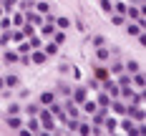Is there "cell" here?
<instances>
[{
  "label": "cell",
  "instance_id": "2e32d148",
  "mask_svg": "<svg viewBox=\"0 0 146 136\" xmlns=\"http://www.w3.org/2000/svg\"><path fill=\"white\" fill-rule=\"evenodd\" d=\"M50 101H56V93H53V91H45V93H40V98H38L40 106H48Z\"/></svg>",
  "mask_w": 146,
  "mask_h": 136
},
{
  "label": "cell",
  "instance_id": "5bb4252c",
  "mask_svg": "<svg viewBox=\"0 0 146 136\" xmlns=\"http://www.w3.org/2000/svg\"><path fill=\"white\" fill-rule=\"evenodd\" d=\"M25 40H28V45H30V50H33V48H40V45H43V38H40V35H38V33H33V35H28V38H25Z\"/></svg>",
  "mask_w": 146,
  "mask_h": 136
},
{
  "label": "cell",
  "instance_id": "cb8c5ba5",
  "mask_svg": "<svg viewBox=\"0 0 146 136\" xmlns=\"http://www.w3.org/2000/svg\"><path fill=\"white\" fill-rule=\"evenodd\" d=\"M40 108H43L40 103H30V106H25V113H28V116H38Z\"/></svg>",
  "mask_w": 146,
  "mask_h": 136
},
{
  "label": "cell",
  "instance_id": "60d3db41",
  "mask_svg": "<svg viewBox=\"0 0 146 136\" xmlns=\"http://www.w3.org/2000/svg\"><path fill=\"white\" fill-rule=\"evenodd\" d=\"M131 3H133V5H141V0H131Z\"/></svg>",
  "mask_w": 146,
  "mask_h": 136
},
{
  "label": "cell",
  "instance_id": "277c9868",
  "mask_svg": "<svg viewBox=\"0 0 146 136\" xmlns=\"http://www.w3.org/2000/svg\"><path fill=\"white\" fill-rule=\"evenodd\" d=\"M86 98H88V88H86V86H78V88L71 91V101H73L76 106H81Z\"/></svg>",
  "mask_w": 146,
  "mask_h": 136
},
{
  "label": "cell",
  "instance_id": "9a60e30c",
  "mask_svg": "<svg viewBox=\"0 0 146 136\" xmlns=\"http://www.w3.org/2000/svg\"><path fill=\"white\" fill-rule=\"evenodd\" d=\"M108 103H111V96H108V93H106V91L101 88L98 98H96V106H103V108H108Z\"/></svg>",
  "mask_w": 146,
  "mask_h": 136
},
{
  "label": "cell",
  "instance_id": "30bf717a",
  "mask_svg": "<svg viewBox=\"0 0 146 136\" xmlns=\"http://www.w3.org/2000/svg\"><path fill=\"white\" fill-rule=\"evenodd\" d=\"M5 123H8V129H13V131H18V129H20V126H23V119H20V116H18V113H10V116H8V121H5Z\"/></svg>",
  "mask_w": 146,
  "mask_h": 136
},
{
  "label": "cell",
  "instance_id": "8d00e7d4",
  "mask_svg": "<svg viewBox=\"0 0 146 136\" xmlns=\"http://www.w3.org/2000/svg\"><path fill=\"white\" fill-rule=\"evenodd\" d=\"M101 10L103 13H113V3L111 0H101Z\"/></svg>",
  "mask_w": 146,
  "mask_h": 136
},
{
  "label": "cell",
  "instance_id": "8fae6325",
  "mask_svg": "<svg viewBox=\"0 0 146 136\" xmlns=\"http://www.w3.org/2000/svg\"><path fill=\"white\" fill-rule=\"evenodd\" d=\"M45 58H48V56H45L40 48H33V50H30V63H45Z\"/></svg>",
  "mask_w": 146,
  "mask_h": 136
},
{
  "label": "cell",
  "instance_id": "7402d4cb",
  "mask_svg": "<svg viewBox=\"0 0 146 136\" xmlns=\"http://www.w3.org/2000/svg\"><path fill=\"white\" fill-rule=\"evenodd\" d=\"M118 88H121V86H131V73H118Z\"/></svg>",
  "mask_w": 146,
  "mask_h": 136
},
{
  "label": "cell",
  "instance_id": "484cf974",
  "mask_svg": "<svg viewBox=\"0 0 146 136\" xmlns=\"http://www.w3.org/2000/svg\"><path fill=\"white\" fill-rule=\"evenodd\" d=\"M121 129L133 136V119H121Z\"/></svg>",
  "mask_w": 146,
  "mask_h": 136
},
{
  "label": "cell",
  "instance_id": "d590c367",
  "mask_svg": "<svg viewBox=\"0 0 146 136\" xmlns=\"http://www.w3.org/2000/svg\"><path fill=\"white\" fill-rule=\"evenodd\" d=\"M3 81H5V86H10V88L20 83V78H18V76H8V78H3Z\"/></svg>",
  "mask_w": 146,
  "mask_h": 136
},
{
  "label": "cell",
  "instance_id": "8992f818",
  "mask_svg": "<svg viewBox=\"0 0 146 136\" xmlns=\"http://www.w3.org/2000/svg\"><path fill=\"white\" fill-rule=\"evenodd\" d=\"M93 76H96V81H98V83H103V81H108V78H111V71H108V66L103 63V66H96V68H93Z\"/></svg>",
  "mask_w": 146,
  "mask_h": 136
},
{
  "label": "cell",
  "instance_id": "f1b7e54d",
  "mask_svg": "<svg viewBox=\"0 0 146 136\" xmlns=\"http://www.w3.org/2000/svg\"><path fill=\"white\" fill-rule=\"evenodd\" d=\"M53 43H58V45H63V43H66V33H63V30H58V28H56V33H53Z\"/></svg>",
  "mask_w": 146,
  "mask_h": 136
},
{
  "label": "cell",
  "instance_id": "d4e9b609",
  "mask_svg": "<svg viewBox=\"0 0 146 136\" xmlns=\"http://www.w3.org/2000/svg\"><path fill=\"white\" fill-rule=\"evenodd\" d=\"M141 25H139V23H129V25H126V33H129V35H139V33H141Z\"/></svg>",
  "mask_w": 146,
  "mask_h": 136
},
{
  "label": "cell",
  "instance_id": "ffe728a7",
  "mask_svg": "<svg viewBox=\"0 0 146 136\" xmlns=\"http://www.w3.org/2000/svg\"><path fill=\"white\" fill-rule=\"evenodd\" d=\"M53 23H56V28H58V30H66L68 25H71V20H68L66 15H60V18H53Z\"/></svg>",
  "mask_w": 146,
  "mask_h": 136
},
{
  "label": "cell",
  "instance_id": "9c48e42d",
  "mask_svg": "<svg viewBox=\"0 0 146 136\" xmlns=\"http://www.w3.org/2000/svg\"><path fill=\"white\" fill-rule=\"evenodd\" d=\"M3 60H5L8 66L18 63V50H13V48H3Z\"/></svg>",
  "mask_w": 146,
  "mask_h": 136
},
{
  "label": "cell",
  "instance_id": "74e56055",
  "mask_svg": "<svg viewBox=\"0 0 146 136\" xmlns=\"http://www.w3.org/2000/svg\"><path fill=\"white\" fill-rule=\"evenodd\" d=\"M113 13H121V15H126V3H113Z\"/></svg>",
  "mask_w": 146,
  "mask_h": 136
},
{
  "label": "cell",
  "instance_id": "52a82bcc",
  "mask_svg": "<svg viewBox=\"0 0 146 136\" xmlns=\"http://www.w3.org/2000/svg\"><path fill=\"white\" fill-rule=\"evenodd\" d=\"M108 108H111L113 113H118V116H123V113H126V103H123V98H118V96L108 103Z\"/></svg>",
  "mask_w": 146,
  "mask_h": 136
},
{
  "label": "cell",
  "instance_id": "5b68a950",
  "mask_svg": "<svg viewBox=\"0 0 146 136\" xmlns=\"http://www.w3.org/2000/svg\"><path fill=\"white\" fill-rule=\"evenodd\" d=\"M38 28H40V30H38L40 38H53V33H56V23H53V20H43Z\"/></svg>",
  "mask_w": 146,
  "mask_h": 136
},
{
  "label": "cell",
  "instance_id": "d6a6232c",
  "mask_svg": "<svg viewBox=\"0 0 146 136\" xmlns=\"http://www.w3.org/2000/svg\"><path fill=\"white\" fill-rule=\"evenodd\" d=\"M0 5H3V13H10L15 8V0H0Z\"/></svg>",
  "mask_w": 146,
  "mask_h": 136
},
{
  "label": "cell",
  "instance_id": "4fadbf2b",
  "mask_svg": "<svg viewBox=\"0 0 146 136\" xmlns=\"http://www.w3.org/2000/svg\"><path fill=\"white\" fill-rule=\"evenodd\" d=\"M25 20H28V23H33V25H40V23H43V15L35 13V10H30V13H25Z\"/></svg>",
  "mask_w": 146,
  "mask_h": 136
},
{
  "label": "cell",
  "instance_id": "f35d334b",
  "mask_svg": "<svg viewBox=\"0 0 146 136\" xmlns=\"http://www.w3.org/2000/svg\"><path fill=\"white\" fill-rule=\"evenodd\" d=\"M20 108H23L20 103H13L10 108H8V116H10V113H20Z\"/></svg>",
  "mask_w": 146,
  "mask_h": 136
},
{
  "label": "cell",
  "instance_id": "1f68e13d",
  "mask_svg": "<svg viewBox=\"0 0 146 136\" xmlns=\"http://www.w3.org/2000/svg\"><path fill=\"white\" fill-rule=\"evenodd\" d=\"M81 106H83V111H86V113H93V111L98 108V106L93 103V101H88V98H86V101H83V103H81Z\"/></svg>",
  "mask_w": 146,
  "mask_h": 136
},
{
  "label": "cell",
  "instance_id": "ba28073f",
  "mask_svg": "<svg viewBox=\"0 0 146 136\" xmlns=\"http://www.w3.org/2000/svg\"><path fill=\"white\" fill-rule=\"evenodd\" d=\"M131 83L139 91H146V76L141 73V71H136V73H131Z\"/></svg>",
  "mask_w": 146,
  "mask_h": 136
},
{
  "label": "cell",
  "instance_id": "e575fe53",
  "mask_svg": "<svg viewBox=\"0 0 146 136\" xmlns=\"http://www.w3.org/2000/svg\"><path fill=\"white\" fill-rule=\"evenodd\" d=\"M111 23H113V25H123V23H126V15H121V13H113Z\"/></svg>",
  "mask_w": 146,
  "mask_h": 136
},
{
  "label": "cell",
  "instance_id": "603a6c76",
  "mask_svg": "<svg viewBox=\"0 0 146 136\" xmlns=\"http://www.w3.org/2000/svg\"><path fill=\"white\" fill-rule=\"evenodd\" d=\"M58 48H60L58 43H53V40H50V43L43 48V53H45V56H56V53H58Z\"/></svg>",
  "mask_w": 146,
  "mask_h": 136
},
{
  "label": "cell",
  "instance_id": "4dcf8cb0",
  "mask_svg": "<svg viewBox=\"0 0 146 136\" xmlns=\"http://www.w3.org/2000/svg\"><path fill=\"white\" fill-rule=\"evenodd\" d=\"M108 71H111V76H113V73H121V71H123V63H121V60H113V63H111V68H108Z\"/></svg>",
  "mask_w": 146,
  "mask_h": 136
},
{
  "label": "cell",
  "instance_id": "3957f363",
  "mask_svg": "<svg viewBox=\"0 0 146 136\" xmlns=\"http://www.w3.org/2000/svg\"><path fill=\"white\" fill-rule=\"evenodd\" d=\"M48 111L53 113V119H58V121H63V123H66V119H68V116H66V111H63V103L50 101V103H48Z\"/></svg>",
  "mask_w": 146,
  "mask_h": 136
},
{
  "label": "cell",
  "instance_id": "ab89813d",
  "mask_svg": "<svg viewBox=\"0 0 146 136\" xmlns=\"http://www.w3.org/2000/svg\"><path fill=\"white\" fill-rule=\"evenodd\" d=\"M93 45L98 48V45H106V40H103V35H93Z\"/></svg>",
  "mask_w": 146,
  "mask_h": 136
},
{
  "label": "cell",
  "instance_id": "7a4b0ae2",
  "mask_svg": "<svg viewBox=\"0 0 146 136\" xmlns=\"http://www.w3.org/2000/svg\"><path fill=\"white\" fill-rule=\"evenodd\" d=\"M123 116H129V119H133V121H144V119H146L144 108H141V106H136V103L126 106V113H123Z\"/></svg>",
  "mask_w": 146,
  "mask_h": 136
},
{
  "label": "cell",
  "instance_id": "b9f144b4",
  "mask_svg": "<svg viewBox=\"0 0 146 136\" xmlns=\"http://www.w3.org/2000/svg\"><path fill=\"white\" fill-rule=\"evenodd\" d=\"M0 15H3V5H0Z\"/></svg>",
  "mask_w": 146,
  "mask_h": 136
},
{
  "label": "cell",
  "instance_id": "e0dca14e",
  "mask_svg": "<svg viewBox=\"0 0 146 136\" xmlns=\"http://www.w3.org/2000/svg\"><path fill=\"white\" fill-rule=\"evenodd\" d=\"M28 131H33V134H40V121H38V116H30V121H28Z\"/></svg>",
  "mask_w": 146,
  "mask_h": 136
},
{
  "label": "cell",
  "instance_id": "7c38bea8",
  "mask_svg": "<svg viewBox=\"0 0 146 136\" xmlns=\"http://www.w3.org/2000/svg\"><path fill=\"white\" fill-rule=\"evenodd\" d=\"M108 58H111V53L106 50V45H98V48H96V60H98V63H106Z\"/></svg>",
  "mask_w": 146,
  "mask_h": 136
},
{
  "label": "cell",
  "instance_id": "ac0fdd59",
  "mask_svg": "<svg viewBox=\"0 0 146 136\" xmlns=\"http://www.w3.org/2000/svg\"><path fill=\"white\" fill-rule=\"evenodd\" d=\"M103 129H106V131H116V119H111V116H108V113H106V119H103V123H101Z\"/></svg>",
  "mask_w": 146,
  "mask_h": 136
},
{
  "label": "cell",
  "instance_id": "44dd1931",
  "mask_svg": "<svg viewBox=\"0 0 146 136\" xmlns=\"http://www.w3.org/2000/svg\"><path fill=\"white\" fill-rule=\"evenodd\" d=\"M10 28H13V20L3 13V15H0V30H10Z\"/></svg>",
  "mask_w": 146,
  "mask_h": 136
},
{
  "label": "cell",
  "instance_id": "83f0119b",
  "mask_svg": "<svg viewBox=\"0 0 146 136\" xmlns=\"http://www.w3.org/2000/svg\"><path fill=\"white\" fill-rule=\"evenodd\" d=\"M10 20H13V28H20V25L25 23V15H23V13H15Z\"/></svg>",
  "mask_w": 146,
  "mask_h": 136
},
{
  "label": "cell",
  "instance_id": "836d02e7",
  "mask_svg": "<svg viewBox=\"0 0 146 136\" xmlns=\"http://www.w3.org/2000/svg\"><path fill=\"white\" fill-rule=\"evenodd\" d=\"M123 68H126V71H129V73H136V71H141V66H139V63H136V60H129V63H126V66H123Z\"/></svg>",
  "mask_w": 146,
  "mask_h": 136
},
{
  "label": "cell",
  "instance_id": "f546056e",
  "mask_svg": "<svg viewBox=\"0 0 146 136\" xmlns=\"http://www.w3.org/2000/svg\"><path fill=\"white\" fill-rule=\"evenodd\" d=\"M71 86H68V83H63V81H60V83H58V93H60V96H63V98H66V96H71Z\"/></svg>",
  "mask_w": 146,
  "mask_h": 136
},
{
  "label": "cell",
  "instance_id": "4316f807",
  "mask_svg": "<svg viewBox=\"0 0 146 136\" xmlns=\"http://www.w3.org/2000/svg\"><path fill=\"white\" fill-rule=\"evenodd\" d=\"M78 134H83V136H88L91 134V123H86V121H78V129H76Z\"/></svg>",
  "mask_w": 146,
  "mask_h": 136
},
{
  "label": "cell",
  "instance_id": "6da1fadb",
  "mask_svg": "<svg viewBox=\"0 0 146 136\" xmlns=\"http://www.w3.org/2000/svg\"><path fill=\"white\" fill-rule=\"evenodd\" d=\"M38 121H40V131H48V134H53V131H56V119H53V113L48 111V106L40 108Z\"/></svg>",
  "mask_w": 146,
  "mask_h": 136
},
{
  "label": "cell",
  "instance_id": "d6986e66",
  "mask_svg": "<svg viewBox=\"0 0 146 136\" xmlns=\"http://www.w3.org/2000/svg\"><path fill=\"white\" fill-rule=\"evenodd\" d=\"M33 8H35V13H40V15H45V13H50V5H48V3H45V0H38V3H35V5H33Z\"/></svg>",
  "mask_w": 146,
  "mask_h": 136
}]
</instances>
